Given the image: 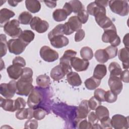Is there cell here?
I'll return each mask as SVG.
<instances>
[{
  "mask_svg": "<svg viewBox=\"0 0 129 129\" xmlns=\"http://www.w3.org/2000/svg\"><path fill=\"white\" fill-rule=\"evenodd\" d=\"M33 78H27L21 77L16 83V94L21 96H27L33 89Z\"/></svg>",
  "mask_w": 129,
  "mask_h": 129,
  "instance_id": "1",
  "label": "cell"
},
{
  "mask_svg": "<svg viewBox=\"0 0 129 129\" xmlns=\"http://www.w3.org/2000/svg\"><path fill=\"white\" fill-rule=\"evenodd\" d=\"M109 6L112 12L121 16H125L128 14L129 7L126 1H109Z\"/></svg>",
  "mask_w": 129,
  "mask_h": 129,
  "instance_id": "2",
  "label": "cell"
},
{
  "mask_svg": "<svg viewBox=\"0 0 129 129\" xmlns=\"http://www.w3.org/2000/svg\"><path fill=\"white\" fill-rule=\"evenodd\" d=\"M19 25V21L16 19H13L4 25V30L7 35L12 38L19 37L23 32Z\"/></svg>",
  "mask_w": 129,
  "mask_h": 129,
  "instance_id": "3",
  "label": "cell"
},
{
  "mask_svg": "<svg viewBox=\"0 0 129 129\" xmlns=\"http://www.w3.org/2000/svg\"><path fill=\"white\" fill-rule=\"evenodd\" d=\"M102 40L105 43H110L113 46H117L120 43V39L117 34L116 27L104 30Z\"/></svg>",
  "mask_w": 129,
  "mask_h": 129,
  "instance_id": "4",
  "label": "cell"
},
{
  "mask_svg": "<svg viewBox=\"0 0 129 129\" xmlns=\"http://www.w3.org/2000/svg\"><path fill=\"white\" fill-rule=\"evenodd\" d=\"M43 99V95L42 92L38 87H35L33 89L27 99V104L31 108H37L41 103Z\"/></svg>",
  "mask_w": 129,
  "mask_h": 129,
  "instance_id": "5",
  "label": "cell"
},
{
  "mask_svg": "<svg viewBox=\"0 0 129 129\" xmlns=\"http://www.w3.org/2000/svg\"><path fill=\"white\" fill-rule=\"evenodd\" d=\"M16 83L14 80L8 83H2L0 85V93L5 98L11 99L16 93Z\"/></svg>",
  "mask_w": 129,
  "mask_h": 129,
  "instance_id": "6",
  "label": "cell"
},
{
  "mask_svg": "<svg viewBox=\"0 0 129 129\" xmlns=\"http://www.w3.org/2000/svg\"><path fill=\"white\" fill-rule=\"evenodd\" d=\"M7 43L9 52L16 55L22 53L27 46L19 38L11 39Z\"/></svg>",
  "mask_w": 129,
  "mask_h": 129,
  "instance_id": "7",
  "label": "cell"
},
{
  "mask_svg": "<svg viewBox=\"0 0 129 129\" xmlns=\"http://www.w3.org/2000/svg\"><path fill=\"white\" fill-rule=\"evenodd\" d=\"M76 54V51L72 49H69L64 51L63 55L60 58L59 64L64 69L67 74L72 71L71 60L73 57H75Z\"/></svg>",
  "mask_w": 129,
  "mask_h": 129,
  "instance_id": "8",
  "label": "cell"
},
{
  "mask_svg": "<svg viewBox=\"0 0 129 129\" xmlns=\"http://www.w3.org/2000/svg\"><path fill=\"white\" fill-rule=\"evenodd\" d=\"M111 124L115 129H127L129 127L128 116L121 114H115L111 119Z\"/></svg>",
  "mask_w": 129,
  "mask_h": 129,
  "instance_id": "9",
  "label": "cell"
},
{
  "mask_svg": "<svg viewBox=\"0 0 129 129\" xmlns=\"http://www.w3.org/2000/svg\"><path fill=\"white\" fill-rule=\"evenodd\" d=\"M41 57L45 61L53 62L58 58V53L47 46H42L39 52Z\"/></svg>",
  "mask_w": 129,
  "mask_h": 129,
  "instance_id": "10",
  "label": "cell"
},
{
  "mask_svg": "<svg viewBox=\"0 0 129 129\" xmlns=\"http://www.w3.org/2000/svg\"><path fill=\"white\" fill-rule=\"evenodd\" d=\"M30 25L32 29L36 31L38 33H43L46 32L49 26L47 21L38 17L33 18L30 23Z\"/></svg>",
  "mask_w": 129,
  "mask_h": 129,
  "instance_id": "11",
  "label": "cell"
},
{
  "mask_svg": "<svg viewBox=\"0 0 129 129\" xmlns=\"http://www.w3.org/2000/svg\"><path fill=\"white\" fill-rule=\"evenodd\" d=\"M108 84L110 90L116 95L119 94L121 92L123 88V85L119 76H110Z\"/></svg>",
  "mask_w": 129,
  "mask_h": 129,
  "instance_id": "12",
  "label": "cell"
},
{
  "mask_svg": "<svg viewBox=\"0 0 129 129\" xmlns=\"http://www.w3.org/2000/svg\"><path fill=\"white\" fill-rule=\"evenodd\" d=\"M71 64L77 72H82L86 71L88 69L89 66V62L88 60L75 56L71 59Z\"/></svg>",
  "mask_w": 129,
  "mask_h": 129,
  "instance_id": "13",
  "label": "cell"
},
{
  "mask_svg": "<svg viewBox=\"0 0 129 129\" xmlns=\"http://www.w3.org/2000/svg\"><path fill=\"white\" fill-rule=\"evenodd\" d=\"M90 109L88 104V100H83L77 109V119L81 120L86 118L90 112Z\"/></svg>",
  "mask_w": 129,
  "mask_h": 129,
  "instance_id": "14",
  "label": "cell"
},
{
  "mask_svg": "<svg viewBox=\"0 0 129 129\" xmlns=\"http://www.w3.org/2000/svg\"><path fill=\"white\" fill-rule=\"evenodd\" d=\"M51 45L56 48H60L67 46L69 43V39L63 35L54 36L49 39Z\"/></svg>",
  "mask_w": 129,
  "mask_h": 129,
  "instance_id": "15",
  "label": "cell"
},
{
  "mask_svg": "<svg viewBox=\"0 0 129 129\" xmlns=\"http://www.w3.org/2000/svg\"><path fill=\"white\" fill-rule=\"evenodd\" d=\"M67 73L60 64L54 67L50 72V77L54 81H58L62 79Z\"/></svg>",
  "mask_w": 129,
  "mask_h": 129,
  "instance_id": "16",
  "label": "cell"
},
{
  "mask_svg": "<svg viewBox=\"0 0 129 129\" xmlns=\"http://www.w3.org/2000/svg\"><path fill=\"white\" fill-rule=\"evenodd\" d=\"M7 71L9 77L11 79L16 80L21 77L23 74V69L18 66L13 64L8 67Z\"/></svg>",
  "mask_w": 129,
  "mask_h": 129,
  "instance_id": "17",
  "label": "cell"
},
{
  "mask_svg": "<svg viewBox=\"0 0 129 129\" xmlns=\"http://www.w3.org/2000/svg\"><path fill=\"white\" fill-rule=\"evenodd\" d=\"M15 13L7 8H3L0 10V25L2 27L9 21V20L15 16Z\"/></svg>",
  "mask_w": 129,
  "mask_h": 129,
  "instance_id": "18",
  "label": "cell"
},
{
  "mask_svg": "<svg viewBox=\"0 0 129 129\" xmlns=\"http://www.w3.org/2000/svg\"><path fill=\"white\" fill-rule=\"evenodd\" d=\"M15 115L17 118L20 120L31 119L33 117V109L30 107L20 109L17 110Z\"/></svg>",
  "mask_w": 129,
  "mask_h": 129,
  "instance_id": "19",
  "label": "cell"
},
{
  "mask_svg": "<svg viewBox=\"0 0 129 129\" xmlns=\"http://www.w3.org/2000/svg\"><path fill=\"white\" fill-rule=\"evenodd\" d=\"M119 59L121 61L122 67L124 70L128 69V48L123 47L120 49L118 52Z\"/></svg>",
  "mask_w": 129,
  "mask_h": 129,
  "instance_id": "20",
  "label": "cell"
},
{
  "mask_svg": "<svg viewBox=\"0 0 129 129\" xmlns=\"http://www.w3.org/2000/svg\"><path fill=\"white\" fill-rule=\"evenodd\" d=\"M67 80L68 82L73 86H79L82 83L79 75L72 71L67 75Z\"/></svg>",
  "mask_w": 129,
  "mask_h": 129,
  "instance_id": "21",
  "label": "cell"
},
{
  "mask_svg": "<svg viewBox=\"0 0 129 129\" xmlns=\"http://www.w3.org/2000/svg\"><path fill=\"white\" fill-rule=\"evenodd\" d=\"M25 5L27 9L32 13H37L41 9V4L37 0H26Z\"/></svg>",
  "mask_w": 129,
  "mask_h": 129,
  "instance_id": "22",
  "label": "cell"
},
{
  "mask_svg": "<svg viewBox=\"0 0 129 129\" xmlns=\"http://www.w3.org/2000/svg\"><path fill=\"white\" fill-rule=\"evenodd\" d=\"M106 66L103 64H98L94 69L93 76L97 79L101 80L106 76Z\"/></svg>",
  "mask_w": 129,
  "mask_h": 129,
  "instance_id": "23",
  "label": "cell"
},
{
  "mask_svg": "<svg viewBox=\"0 0 129 129\" xmlns=\"http://www.w3.org/2000/svg\"><path fill=\"white\" fill-rule=\"evenodd\" d=\"M35 37L34 33L31 30H25L23 31L18 37L23 42L28 45L33 40Z\"/></svg>",
  "mask_w": 129,
  "mask_h": 129,
  "instance_id": "24",
  "label": "cell"
},
{
  "mask_svg": "<svg viewBox=\"0 0 129 129\" xmlns=\"http://www.w3.org/2000/svg\"><path fill=\"white\" fill-rule=\"evenodd\" d=\"M0 99L1 106L4 110L10 112L15 111L14 108L15 100L7 98L4 99L2 97H1Z\"/></svg>",
  "mask_w": 129,
  "mask_h": 129,
  "instance_id": "25",
  "label": "cell"
},
{
  "mask_svg": "<svg viewBox=\"0 0 129 129\" xmlns=\"http://www.w3.org/2000/svg\"><path fill=\"white\" fill-rule=\"evenodd\" d=\"M36 82L37 85L40 88L46 89L49 86L50 84V80L47 75L45 74L41 75L37 77Z\"/></svg>",
  "mask_w": 129,
  "mask_h": 129,
  "instance_id": "26",
  "label": "cell"
},
{
  "mask_svg": "<svg viewBox=\"0 0 129 129\" xmlns=\"http://www.w3.org/2000/svg\"><path fill=\"white\" fill-rule=\"evenodd\" d=\"M101 80L97 79L93 76L87 79L84 82L86 88L90 90L96 89L100 84Z\"/></svg>",
  "mask_w": 129,
  "mask_h": 129,
  "instance_id": "27",
  "label": "cell"
},
{
  "mask_svg": "<svg viewBox=\"0 0 129 129\" xmlns=\"http://www.w3.org/2000/svg\"><path fill=\"white\" fill-rule=\"evenodd\" d=\"M71 28V29L74 31H77L81 29L82 28V23L79 20L77 16H74L71 17L68 21L67 22Z\"/></svg>",
  "mask_w": 129,
  "mask_h": 129,
  "instance_id": "28",
  "label": "cell"
},
{
  "mask_svg": "<svg viewBox=\"0 0 129 129\" xmlns=\"http://www.w3.org/2000/svg\"><path fill=\"white\" fill-rule=\"evenodd\" d=\"M52 17L55 21L61 22L67 19L68 15L63 9H58L54 11L52 14Z\"/></svg>",
  "mask_w": 129,
  "mask_h": 129,
  "instance_id": "29",
  "label": "cell"
},
{
  "mask_svg": "<svg viewBox=\"0 0 129 129\" xmlns=\"http://www.w3.org/2000/svg\"><path fill=\"white\" fill-rule=\"evenodd\" d=\"M95 57L99 62L104 63L109 59L108 56L105 49H100L96 51L95 52Z\"/></svg>",
  "mask_w": 129,
  "mask_h": 129,
  "instance_id": "30",
  "label": "cell"
},
{
  "mask_svg": "<svg viewBox=\"0 0 129 129\" xmlns=\"http://www.w3.org/2000/svg\"><path fill=\"white\" fill-rule=\"evenodd\" d=\"M95 114L99 120L109 116V111L107 108L101 105L98 106L95 109Z\"/></svg>",
  "mask_w": 129,
  "mask_h": 129,
  "instance_id": "31",
  "label": "cell"
},
{
  "mask_svg": "<svg viewBox=\"0 0 129 129\" xmlns=\"http://www.w3.org/2000/svg\"><path fill=\"white\" fill-rule=\"evenodd\" d=\"M108 70L110 72V76H120L122 72V69L120 65L116 62H112L110 63Z\"/></svg>",
  "mask_w": 129,
  "mask_h": 129,
  "instance_id": "32",
  "label": "cell"
},
{
  "mask_svg": "<svg viewBox=\"0 0 129 129\" xmlns=\"http://www.w3.org/2000/svg\"><path fill=\"white\" fill-rule=\"evenodd\" d=\"M33 19L32 15L28 12H23L21 13L18 17V21L20 23L23 25H28L30 23Z\"/></svg>",
  "mask_w": 129,
  "mask_h": 129,
  "instance_id": "33",
  "label": "cell"
},
{
  "mask_svg": "<svg viewBox=\"0 0 129 129\" xmlns=\"http://www.w3.org/2000/svg\"><path fill=\"white\" fill-rule=\"evenodd\" d=\"M80 54L82 58L84 59L89 60L93 57V52L92 49L88 46H85L81 48Z\"/></svg>",
  "mask_w": 129,
  "mask_h": 129,
  "instance_id": "34",
  "label": "cell"
},
{
  "mask_svg": "<svg viewBox=\"0 0 129 129\" xmlns=\"http://www.w3.org/2000/svg\"><path fill=\"white\" fill-rule=\"evenodd\" d=\"M63 24H60L55 26L53 29L50 31L48 34V38L49 39L52 37L58 35H63Z\"/></svg>",
  "mask_w": 129,
  "mask_h": 129,
  "instance_id": "35",
  "label": "cell"
},
{
  "mask_svg": "<svg viewBox=\"0 0 129 129\" xmlns=\"http://www.w3.org/2000/svg\"><path fill=\"white\" fill-rule=\"evenodd\" d=\"M1 42H0V52L1 57H2L5 55L7 52L8 50V43L7 41V37L6 35L1 34L0 35Z\"/></svg>",
  "mask_w": 129,
  "mask_h": 129,
  "instance_id": "36",
  "label": "cell"
},
{
  "mask_svg": "<svg viewBox=\"0 0 129 129\" xmlns=\"http://www.w3.org/2000/svg\"><path fill=\"white\" fill-rule=\"evenodd\" d=\"M69 4L72 10V12L74 13H78L83 9H84L82 3L78 0H73L69 2Z\"/></svg>",
  "mask_w": 129,
  "mask_h": 129,
  "instance_id": "37",
  "label": "cell"
},
{
  "mask_svg": "<svg viewBox=\"0 0 129 129\" xmlns=\"http://www.w3.org/2000/svg\"><path fill=\"white\" fill-rule=\"evenodd\" d=\"M47 114V111L42 108L37 107L33 109V117L36 120H41L43 119Z\"/></svg>",
  "mask_w": 129,
  "mask_h": 129,
  "instance_id": "38",
  "label": "cell"
},
{
  "mask_svg": "<svg viewBox=\"0 0 129 129\" xmlns=\"http://www.w3.org/2000/svg\"><path fill=\"white\" fill-rule=\"evenodd\" d=\"M117 95L112 92L111 90L105 91L104 95L105 101L108 103H113L116 101Z\"/></svg>",
  "mask_w": 129,
  "mask_h": 129,
  "instance_id": "39",
  "label": "cell"
},
{
  "mask_svg": "<svg viewBox=\"0 0 129 129\" xmlns=\"http://www.w3.org/2000/svg\"><path fill=\"white\" fill-rule=\"evenodd\" d=\"M104 49L107 54L109 59H111L115 57L117 55L118 53L117 48L112 45L107 47Z\"/></svg>",
  "mask_w": 129,
  "mask_h": 129,
  "instance_id": "40",
  "label": "cell"
},
{
  "mask_svg": "<svg viewBox=\"0 0 129 129\" xmlns=\"http://www.w3.org/2000/svg\"><path fill=\"white\" fill-rule=\"evenodd\" d=\"M88 104L91 110H95L98 106L101 105V102L93 96L88 100Z\"/></svg>",
  "mask_w": 129,
  "mask_h": 129,
  "instance_id": "41",
  "label": "cell"
},
{
  "mask_svg": "<svg viewBox=\"0 0 129 129\" xmlns=\"http://www.w3.org/2000/svg\"><path fill=\"white\" fill-rule=\"evenodd\" d=\"M77 17L82 24L86 23L89 18V14L84 9H83L78 13Z\"/></svg>",
  "mask_w": 129,
  "mask_h": 129,
  "instance_id": "42",
  "label": "cell"
},
{
  "mask_svg": "<svg viewBox=\"0 0 129 129\" xmlns=\"http://www.w3.org/2000/svg\"><path fill=\"white\" fill-rule=\"evenodd\" d=\"M26 105L25 100L22 97H18L15 100L14 108L15 110H18L20 109L25 108Z\"/></svg>",
  "mask_w": 129,
  "mask_h": 129,
  "instance_id": "43",
  "label": "cell"
},
{
  "mask_svg": "<svg viewBox=\"0 0 129 129\" xmlns=\"http://www.w3.org/2000/svg\"><path fill=\"white\" fill-rule=\"evenodd\" d=\"M105 91L101 88L96 89L94 92V96L100 101H105L104 95Z\"/></svg>",
  "mask_w": 129,
  "mask_h": 129,
  "instance_id": "44",
  "label": "cell"
},
{
  "mask_svg": "<svg viewBox=\"0 0 129 129\" xmlns=\"http://www.w3.org/2000/svg\"><path fill=\"white\" fill-rule=\"evenodd\" d=\"M101 128H112L111 124V119L109 117H105L100 120Z\"/></svg>",
  "mask_w": 129,
  "mask_h": 129,
  "instance_id": "45",
  "label": "cell"
},
{
  "mask_svg": "<svg viewBox=\"0 0 129 129\" xmlns=\"http://www.w3.org/2000/svg\"><path fill=\"white\" fill-rule=\"evenodd\" d=\"M38 122L35 119H29L25 123L24 127L25 128L36 129L38 127Z\"/></svg>",
  "mask_w": 129,
  "mask_h": 129,
  "instance_id": "46",
  "label": "cell"
},
{
  "mask_svg": "<svg viewBox=\"0 0 129 129\" xmlns=\"http://www.w3.org/2000/svg\"><path fill=\"white\" fill-rule=\"evenodd\" d=\"M78 128L80 129H91L92 128V125L91 124L87 121L86 118L83 119L80 121L78 123Z\"/></svg>",
  "mask_w": 129,
  "mask_h": 129,
  "instance_id": "47",
  "label": "cell"
},
{
  "mask_svg": "<svg viewBox=\"0 0 129 129\" xmlns=\"http://www.w3.org/2000/svg\"><path fill=\"white\" fill-rule=\"evenodd\" d=\"M13 64L18 66L21 68L24 67L26 66V61L24 58L21 56H16L15 57L12 62Z\"/></svg>",
  "mask_w": 129,
  "mask_h": 129,
  "instance_id": "48",
  "label": "cell"
},
{
  "mask_svg": "<svg viewBox=\"0 0 129 129\" xmlns=\"http://www.w3.org/2000/svg\"><path fill=\"white\" fill-rule=\"evenodd\" d=\"M88 121L91 124V125H92V127L94 124L98 123L99 119L97 118L95 114V112L93 111L90 112L88 114Z\"/></svg>",
  "mask_w": 129,
  "mask_h": 129,
  "instance_id": "49",
  "label": "cell"
},
{
  "mask_svg": "<svg viewBox=\"0 0 129 129\" xmlns=\"http://www.w3.org/2000/svg\"><path fill=\"white\" fill-rule=\"evenodd\" d=\"M85 36V33L84 30L80 29L77 31L75 35V41L76 42H79L82 41Z\"/></svg>",
  "mask_w": 129,
  "mask_h": 129,
  "instance_id": "50",
  "label": "cell"
},
{
  "mask_svg": "<svg viewBox=\"0 0 129 129\" xmlns=\"http://www.w3.org/2000/svg\"><path fill=\"white\" fill-rule=\"evenodd\" d=\"M33 76V71L32 70L28 67H26L23 69V74L21 76L22 77L27 78H31Z\"/></svg>",
  "mask_w": 129,
  "mask_h": 129,
  "instance_id": "51",
  "label": "cell"
},
{
  "mask_svg": "<svg viewBox=\"0 0 129 129\" xmlns=\"http://www.w3.org/2000/svg\"><path fill=\"white\" fill-rule=\"evenodd\" d=\"M128 70H125L123 71H122L120 75V78L121 81L124 83H128Z\"/></svg>",
  "mask_w": 129,
  "mask_h": 129,
  "instance_id": "52",
  "label": "cell"
},
{
  "mask_svg": "<svg viewBox=\"0 0 129 129\" xmlns=\"http://www.w3.org/2000/svg\"><path fill=\"white\" fill-rule=\"evenodd\" d=\"M63 32L64 34L69 35L74 33V31L71 29L68 22H66L63 24Z\"/></svg>",
  "mask_w": 129,
  "mask_h": 129,
  "instance_id": "53",
  "label": "cell"
},
{
  "mask_svg": "<svg viewBox=\"0 0 129 129\" xmlns=\"http://www.w3.org/2000/svg\"><path fill=\"white\" fill-rule=\"evenodd\" d=\"M95 3L97 5H98L99 7H103L105 8L108 5H109V1H98V0H96L95 1Z\"/></svg>",
  "mask_w": 129,
  "mask_h": 129,
  "instance_id": "54",
  "label": "cell"
},
{
  "mask_svg": "<svg viewBox=\"0 0 129 129\" xmlns=\"http://www.w3.org/2000/svg\"><path fill=\"white\" fill-rule=\"evenodd\" d=\"M63 9L66 12L68 16L70 15L73 12L72 8H71V6L69 4V2H67L65 3L63 7Z\"/></svg>",
  "mask_w": 129,
  "mask_h": 129,
  "instance_id": "55",
  "label": "cell"
},
{
  "mask_svg": "<svg viewBox=\"0 0 129 129\" xmlns=\"http://www.w3.org/2000/svg\"><path fill=\"white\" fill-rule=\"evenodd\" d=\"M45 5L50 8H53L56 6V1H44Z\"/></svg>",
  "mask_w": 129,
  "mask_h": 129,
  "instance_id": "56",
  "label": "cell"
},
{
  "mask_svg": "<svg viewBox=\"0 0 129 129\" xmlns=\"http://www.w3.org/2000/svg\"><path fill=\"white\" fill-rule=\"evenodd\" d=\"M123 43L125 45V47L128 48V34L127 33L125 35H124L123 39Z\"/></svg>",
  "mask_w": 129,
  "mask_h": 129,
  "instance_id": "57",
  "label": "cell"
},
{
  "mask_svg": "<svg viewBox=\"0 0 129 129\" xmlns=\"http://www.w3.org/2000/svg\"><path fill=\"white\" fill-rule=\"evenodd\" d=\"M9 4L12 7H16L17 6L18 3L20 2V1H8Z\"/></svg>",
  "mask_w": 129,
  "mask_h": 129,
  "instance_id": "58",
  "label": "cell"
}]
</instances>
